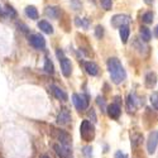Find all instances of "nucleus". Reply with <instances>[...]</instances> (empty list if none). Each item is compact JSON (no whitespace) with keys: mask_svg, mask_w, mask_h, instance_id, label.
I'll list each match as a JSON object with an SVG mask.
<instances>
[{"mask_svg":"<svg viewBox=\"0 0 158 158\" xmlns=\"http://www.w3.org/2000/svg\"><path fill=\"white\" fill-rule=\"evenodd\" d=\"M108 70H109V73L111 77V81L116 85L122 84L127 78V72H125L119 58H116V57L109 58L108 60Z\"/></svg>","mask_w":158,"mask_h":158,"instance_id":"f257e3e1","label":"nucleus"},{"mask_svg":"<svg viewBox=\"0 0 158 158\" xmlns=\"http://www.w3.org/2000/svg\"><path fill=\"white\" fill-rule=\"evenodd\" d=\"M80 135L84 140L90 142L95 138V128L89 120H84L80 125Z\"/></svg>","mask_w":158,"mask_h":158,"instance_id":"f03ea898","label":"nucleus"},{"mask_svg":"<svg viewBox=\"0 0 158 158\" xmlns=\"http://www.w3.org/2000/svg\"><path fill=\"white\" fill-rule=\"evenodd\" d=\"M72 102L76 106L78 111H84L89 108V98L86 95H80V94H73L72 95Z\"/></svg>","mask_w":158,"mask_h":158,"instance_id":"7ed1b4c3","label":"nucleus"},{"mask_svg":"<svg viewBox=\"0 0 158 158\" xmlns=\"http://www.w3.org/2000/svg\"><path fill=\"white\" fill-rule=\"evenodd\" d=\"M130 20H131L130 17L127 15V14H115L111 18L110 23H111V25L114 28H122V27H124V25H129Z\"/></svg>","mask_w":158,"mask_h":158,"instance_id":"20e7f679","label":"nucleus"},{"mask_svg":"<svg viewBox=\"0 0 158 158\" xmlns=\"http://www.w3.org/2000/svg\"><path fill=\"white\" fill-rule=\"evenodd\" d=\"M158 146V130H153L152 133H149L148 140H147V149L149 154H153L157 149Z\"/></svg>","mask_w":158,"mask_h":158,"instance_id":"39448f33","label":"nucleus"},{"mask_svg":"<svg viewBox=\"0 0 158 158\" xmlns=\"http://www.w3.org/2000/svg\"><path fill=\"white\" fill-rule=\"evenodd\" d=\"M29 43L37 49H44L46 48V39L41 34H31L29 35Z\"/></svg>","mask_w":158,"mask_h":158,"instance_id":"423d86ee","label":"nucleus"},{"mask_svg":"<svg viewBox=\"0 0 158 158\" xmlns=\"http://www.w3.org/2000/svg\"><path fill=\"white\" fill-rule=\"evenodd\" d=\"M106 111H108V115L111 118V119H119L120 118V114H122V108H120V105L119 104H116V102H113L110 104L109 106L106 108Z\"/></svg>","mask_w":158,"mask_h":158,"instance_id":"0eeeda50","label":"nucleus"},{"mask_svg":"<svg viewBox=\"0 0 158 158\" xmlns=\"http://www.w3.org/2000/svg\"><path fill=\"white\" fill-rule=\"evenodd\" d=\"M60 64H61V71H62L63 76L64 77H70L71 73H72V63H71V61L67 57H64L63 60L60 61Z\"/></svg>","mask_w":158,"mask_h":158,"instance_id":"6e6552de","label":"nucleus"},{"mask_svg":"<svg viewBox=\"0 0 158 158\" xmlns=\"http://www.w3.org/2000/svg\"><path fill=\"white\" fill-rule=\"evenodd\" d=\"M71 122V113L69 109H62L57 115V123L61 125H66Z\"/></svg>","mask_w":158,"mask_h":158,"instance_id":"1a4fd4ad","label":"nucleus"},{"mask_svg":"<svg viewBox=\"0 0 158 158\" xmlns=\"http://www.w3.org/2000/svg\"><path fill=\"white\" fill-rule=\"evenodd\" d=\"M51 91H52V94L55 95V98H57L58 100H61V101H67V99H69V96H67V94L64 93V90H62L61 87H58V86H56V85H51Z\"/></svg>","mask_w":158,"mask_h":158,"instance_id":"9d476101","label":"nucleus"},{"mask_svg":"<svg viewBox=\"0 0 158 158\" xmlns=\"http://www.w3.org/2000/svg\"><path fill=\"white\" fill-rule=\"evenodd\" d=\"M44 13L48 18H52V19H58L61 17V9L58 6H53V5L47 6Z\"/></svg>","mask_w":158,"mask_h":158,"instance_id":"9b49d317","label":"nucleus"},{"mask_svg":"<svg viewBox=\"0 0 158 158\" xmlns=\"http://www.w3.org/2000/svg\"><path fill=\"white\" fill-rule=\"evenodd\" d=\"M84 67L86 70V72L90 75V76H96L99 73V66L93 62V61H89V62H85L84 63Z\"/></svg>","mask_w":158,"mask_h":158,"instance_id":"f8f14e48","label":"nucleus"},{"mask_svg":"<svg viewBox=\"0 0 158 158\" xmlns=\"http://www.w3.org/2000/svg\"><path fill=\"white\" fill-rule=\"evenodd\" d=\"M57 138H58V140L61 142V146L70 147V144H71V137H70L69 133H66V131H62V130H58V131H57Z\"/></svg>","mask_w":158,"mask_h":158,"instance_id":"ddd939ff","label":"nucleus"},{"mask_svg":"<svg viewBox=\"0 0 158 158\" xmlns=\"http://www.w3.org/2000/svg\"><path fill=\"white\" fill-rule=\"evenodd\" d=\"M55 149L57 152V154L62 158H71V149L70 147H64V146H60V144H56L55 146Z\"/></svg>","mask_w":158,"mask_h":158,"instance_id":"4468645a","label":"nucleus"},{"mask_svg":"<svg viewBox=\"0 0 158 158\" xmlns=\"http://www.w3.org/2000/svg\"><path fill=\"white\" fill-rule=\"evenodd\" d=\"M144 82H146V86H147L148 89L154 87L156 84H157V75H156V72H153V71L148 72V73L146 75V80H144Z\"/></svg>","mask_w":158,"mask_h":158,"instance_id":"2eb2a0df","label":"nucleus"},{"mask_svg":"<svg viewBox=\"0 0 158 158\" xmlns=\"http://www.w3.org/2000/svg\"><path fill=\"white\" fill-rule=\"evenodd\" d=\"M38 28L41 29L43 33H46V34H52V33H53V27H52L51 23H48L47 20L38 22Z\"/></svg>","mask_w":158,"mask_h":158,"instance_id":"dca6fc26","label":"nucleus"},{"mask_svg":"<svg viewBox=\"0 0 158 158\" xmlns=\"http://www.w3.org/2000/svg\"><path fill=\"white\" fill-rule=\"evenodd\" d=\"M129 34H130V28H129V25H124V27L119 28V35H120V39H122V42H123L124 44L128 42Z\"/></svg>","mask_w":158,"mask_h":158,"instance_id":"f3484780","label":"nucleus"},{"mask_svg":"<svg viewBox=\"0 0 158 158\" xmlns=\"http://www.w3.org/2000/svg\"><path fill=\"white\" fill-rule=\"evenodd\" d=\"M25 15H27L28 18H31V19H33V20H37L38 17H39L38 10L33 5H28L27 8H25Z\"/></svg>","mask_w":158,"mask_h":158,"instance_id":"a211bd4d","label":"nucleus"},{"mask_svg":"<svg viewBox=\"0 0 158 158\" xmlns=\"http://www.w3.org/2000/svg\"><path fill=\"white\" fill-rule=\"evenodd\" d=\"M139 34H140L142 41H144V42H149L151 38H152V33L147 27H140L139 28Z\"/></svg>","mask_w":158,"mask_h":158,"instance_id":"6ab92c4d","label":"nucleus"},{"mask_svg":"<svg viewBox=\"0 0 158 158\" xmlns=\"http://www.w3.org/2000/svg\"><path fill=\"white\" fill-rule=\"evenodd\" d=\"M137 102H138V99L135 98V95H134V94H130V95L128 96V99H127V106H128V109H129L130 111H131V110H135Z\"/></svg>","mask_w":158,"mask_h":158,"instance_id":"aec40b11","label":"nucleus"},{"mask_svg":"<svg viewBox=\"0 0 158 158\" xmlns=\"http://www.w3.org/2000/svg\"><path fill=\"white\" fill-rule=\"evenodd\" d=\"M75 24L77 25V27H81L84 29H89V27H90V19L77 17V18H75Z\"/></svg>","mask_w":158,"mask_h":158,"instance_id":"412c9836","label":"nucleus"},{"mask_svg":"<svg viewBox=\"0 0 158 158\" xmlns=\"http://www.w3.org/2000/svg\"><path fill=\"white\" fill-rule=\"evenodd\" d=\"M44 71L47 73H55V67H53V63H52V61L49 58H46L44 61Z\"/></svg>","mask_w":158,"mask_h":158,"instance_id":"4be33fe9","label":"nucleus"},{"mask_svg":"<svg viewBox=\"0 0 158 158\" xmlns=\"http://www.w3.org/2000/svg\"><path fill=\"white\" fill-rule=\"evenodd\" d=\"M149 101H151V104H152V106H153L156 110H158V91H154V93L151 94Z\"/></svg>","mask_w":158,"mask_h":158,"instance_id":"5701e85b","label":"nucleus"},{"mask_svg":"<svg viewBox=\"0 0 158 158\" xmlns=\"http://www.w3.org/2000/svg\"><path fill=\"white\" fill-rule=\"evenodd\" d=\"M4 11H5V17H6V15L10 17V18H15V17H17V11L14 10V8H13L11 5H9V4L5 5Z\"/></svg>","mask_w":158,"mask_h":158,"instance_id":"b1692460","label":"nucleus"},{"mask_svg":"<svg viewBox=\"0 0 158 158\" xmlns=\"http://www.w3.org/2000/svg\"><path fill=\"white\" fill-rule=\"evenodd\" d=\"M142 20H143V23H146V24H151L153 22V13L152 11L144 13L143 17H142Z\"/></svg>","mask_w":158,"mask_h":158,"instance_id":"393cba45","label":"nucleus"},{"mask_svg":"<svg viewBox=\"0 0 158 158\" xmlns=\"http://www.w3.org/2000/svg\"><path fill=\"white\" fill-rule=\"evenodd\" d=\"M100 4L105 10H110L113 6V0H100Z\"/></svg>","mask_w":158,"mask_h":158,"instance_id":"a878e982","label":"nucleus"},{"mask_svg":"<svg viewBox=\"0 0 158 158\" xmlns=\"http://www.w3.org/2000/svg\"><path fill=\"white\" fill-rule=\"evenodd\" d=\"M95 35L98 39H101L102 35H104V27L102 25H98V27L95 28Z\"/></svg>","mask_w":158,"mask_h":158,"instance_id":"bb28decb","label":"nucleus"},{"mask_svg":"<svg viewBox=\"0 0 158 158\" xmlns=\"http://www.w3.org/2000/svg\"><path fill=\"white\" fill-rule=\"evenodd\" d=\"M82 153L86 156V158H93V148L90 146H86L82 148Z\"/></svg>","mask_w":158,"mask_h":158,"instance_id":"cd10ccee","label":"nucleus"},{"mask_svg":"<svg viewBox=\"0 0 158 158\" xmlns=\"http://www.w3.org/2000/svg\"><path fill=\"white\" fill-rule=\"evenodd\" d=\"M71 6L75 9V10H80L81 9V2L80 0H71Z\"/></svg>","mask_w":158,"mask_h":158,"instance_id":"c85d7f7f","label":"nucleus"},{"mask_svg":"<svg viewBox=\"0 0 158 158\" xmlns=\"http://www.w3.org/2000/svg\"><path fill=\"white\" fill-rule=\"evenodd\" d=\"M96 102H98V105H99V106H100L102 110L106 109V106H105V100H104L101 96H99V98L96 99Z\"/></svg>","mask_w":158,"mask_h":158,"instance_id":"c756f323","label":"nucleus"},{"mask_svg":"<svg viewBox=\"0 0 158 158\" xmlns=\"http://www.w3.org/2000/svg\"><path fill=\"white\" fill-rule=\"evenodd\" d=\"M114 158H127V154L123 153L122 151H116L114 154Z\"/></svg>","mask_w":158,"mask_h":158,"instance_id":"7c9ffc66","label":"nucleus"},{"mask_svg":"<svg viewBox=\"0 0 158 158\" xmlns=\"http://www.w3.org/2000/svg\"><path fill=\"white\" fill-rule=\"evenodd\" d=\"M56 55H57V57H58V60H60V61L64 58V53H63V51H61L60 48L56 51Z\"/></svg>","mask_w":158,"mask_h":158,"instance_id":"2f4dec72","label":"nucleus"},{"mask_svg":"<svg viewBox=\"0 0 158 158\" xmlns=\"http://www.w3.org/2000/svg\"><path fill=\"white\" fill-rule=\"evenodd\" d=\"M89 116H90V119L93 118V122H94V123L96 122V115H95V111H94L93 109H91V110L89 111Z\"/></svg>","mask_w":158,"mask_h":158,"instance_id":"473e14b6","label":"nucleus"},{"mask_svg":"<svg viewBox=\"0 0 158 158\" xmlns=\"http://www.w3.org/2000/svg\"><path fill=\"white\" fill-rule=\"evenodd\" d=\"M135 137H137L138 139H143V137H142L140 134H135ZM139 142H140V140H134V142H131V143H133V144H138Z\"/></svg>","mask_w":158,"mask_h":158,"instance_id":"72a5a7b5","label":"nucleus"},{"mask_svg":"<svg viewBox=\"0 0 158 158\" xmlns=\"http://www.w3.org/2000/svg\"><path fill=\"white\" fill-rule=\"evenodd\" d=\"M0 17H5V11H4V9L0 6Z\"/></svg>","mask_w":158,"mask_h":158,"instance_id":"f704fd0d","label":"nucleus"},{"mask_svg":"<svg viewBox=\"0 0 158 158\" xmlns=\"http://www.w3.org/2000/svg\"><path fill=\"white\" fill-rule=\"evenodd\" d=\"M153 2H154V0H144V3H146V4H148V5L153 4Z\"/></svg>","mask_w":158,"mask_h":158,"instance_id":"c9c22d12","label":"nucleus"},{"mask_svg":"<svg viewBox=\"0 0 158 158\" xmlns=\"http://www.w3.org/2000/svg\"><path fill=\"white\" fill-rule=\"evenodd\" d=\"M154 35H156V37L158 38V25H157V27L154 28Z\"/></svg>","mask_w":158,"mask_h":158,"instance_id":"e433bc0d","label":"nucleus"},{"mask_svg":"<svg viewBox=\"0 0 158 158\" xmlns=\"http://www.w3.org/2000/svg\"><path fill=\"white\" fill-rule=\"evenodd\" d=\"M41 158H49V157H48V156H46V154H44V156H41Z\"/></svg>","mask_w":158,"mask_h":158,"instance_id":"4c0bfd02","label":"nucleus"}]
</instances>
